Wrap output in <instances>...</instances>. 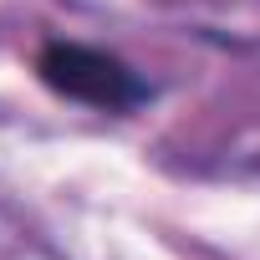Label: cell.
I'll use <instances>...</instances> for the list:
<instances>
[{
  "mask_svg": "<svg viewBox=\"0 0 260 260\" xmlns=\"http://www.w3.org/2000/svg\"><path fill=\"white\" fill-rule=\"evenodd\" d=\"M41 82L61 97H77L87 107H107V112H127V107H138L148 102V82L133 72V67H122L117 56L107 51H92V46H77V41H51L36 61Z\"/></svg>",
  "mask_w": 260,
  "mask_h": 260,
  "instance_id": "cell-1",
  "label": "cell"
}]
</instances>
